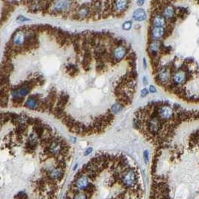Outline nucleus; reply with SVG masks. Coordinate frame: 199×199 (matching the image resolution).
<instances>
[{
	"label": "nucleus",
	"mask_w": 199,
	"mask_h": 199,
	"mask_svg": "<svg viewBox=\"0 0 199 199\" xmlns=\"http://www.w3.org/2000/svg\"><path fill=\"white\" fill-rule=\"evenodd\" d=\"M153 109L162 121H169L175 118V112L171 106L164 103H153Z\"/></svg>",
	"instance_id": "1"
},
{
	"label": "nucleus",
	"mask_w": 199,
	"mask_h": 199,
	"mask_svg": "<svg viewBox=\"0 0 199 199\" xmlns=\"http://www.w3.org/2000/svg\"><path fill=\"white\" fill-rule=\"evenodd\" d=\"M146 123V130H148V133L150 135L156 136V134H158L160 131L161 130L162 127H163V123L161 119L156 115L155 112L151 115H150L148 117Z\"/></svg>",
	"instance_id": "2"
},
{
	"label": "nucleus",
	"mask_w": 199,
	"mask_h": 199,
	"mask_svg": "<svg viewBox=\"0 0 199 199\" xmlns=\"http://www.w3.org/2000/svg\"><path fill=\"white\" fill-rule=\"evenodd\" d=\"M128 53L129 49L126 43L114 46L111 49L110 61L113 64H117L126 58Z\"/></svg>",
	"instance_id": "3"
},
{
	"label": "nucleus",
	"mask_w": 199,
	"mask_h": 199,
	"mask_svg": "<svg viewBox=\"0 0 199 199\" xmlns=\"http://www.w3.org/2000/svg\"><path fill=\"white\" fill-rule=\"evenodd\" d=\"M172 70L169 66H165L158 68L156 71V81L160 86H165L168 85L171 79Z\"/></svg>",
	"instance_id": "4"
},
{
	"label": "nucleus",
	"mask_w": 199,
	"mask_h": 199,
	"mask_svg": "<svg viewBox=\"0 0 199 199\" xmlns=\"http://www.w3.org/2000/svg\"><path fill=\"white\" fill-rule=\"evenodd\" d=\"M190 77L187 71L183 68H178L172 73L171 83L176 87H181Z\"/></svg>",
	"instance_id": "5"
},
{
	"label": "nucleus",
	"mask_w": 199,
	"mask_h": 199,
	"mask_svg": "<svg viewBox=\"0 0 199 199\" xmlns=\"http://www.w3.org/2000/svg\"><path fill=\"white\" fill-rule=\"evenodd\" d=\"M121 181L123 186L127 188L133 187L138 181L136 171L133 168L125 170L121 177Z\"/></svg>",
	"instance_id": "6"
},
{
	"label": "nucleus",
	"mask_w": 199,
	"mask_h": 199,
	"mask_svg": "<svg viewBox=\"0 0 199 199\" xmlns=\"http://www.w3.org/2000/svg\"><path fill=\"white\" fill-rule=\"evenodd\" d=\"M72 0H54L52 3V11L54 14H64L71 10Z\"/></svg>",
	"instance_id": "7"
},
{
	"label": "nucleus",
	"mask_w": 199,
	"mask_h": 199,
	"mask_svg": "<svg viewBox=\"0 0 199 199\" xmlns=\"http://www.w3.org/2000/svg\"><path fill=\"white\" fill-rule=\"evenodd\" d=\"M90 183V178L88 176L79 171L76 175V180H74L72 187L76 189L78 192L85 191L88 188Z\"/></svg>",
	"instance_id": "8"
},
{
	"label": "nucleus",
	"mask_w": 199,
	"mask_h": 199,
	"mask_svg": "<svg viewBox=\"0 0 199 199\" xmlns=\"http://www.w3.org/2000/svg\"><path fill=\"white\" fill-rule=\"evenodd\" d=\"M130 0H112V13L121 16L128 9Z\"/></svg>",
	"instance_id": "9"
},
{
	"label": "nucleus",
	"mask_w": 199,
	"mask_h": 199,
	"mask_svg": "<svg viewBox=\"0 0 199 199\" xmlns=\"http://www.w3.org/2000/svg\"><path fill=\"white\" fill-rule=\"evenodd\" d=\"M161 14L163 15L166 21L169 22V24L175 23L177 20V11L176 8L171 3L165 5L161 11Z\"/></svg>",
	"instance_id": "10"
},
{
	"label": "nucleus",
	"mask_w": 199,
	"mask_h": 199,
	"mask_svg": "<svg viewBox=\"0 0 199 199\" xmlns=\"http://www.w3.org/2000/svg\"><path fill=\"white\" fill-rule=\"evenodd\" d=\"M26 43V34L23 30L16 31L11 39L12 47L20 48L23 47Z\"/></svg>",
	"instance_id": "11"
},
{
	"label": "nucleus",
	"mask_w": 199,
	"mask_h": 199,
	"mask_svg": "<svg viewBox=\"0 0 199 199\" xmlns=\"http://www.w3.org/2000/svg\"><path fill=\"white\" fill-rule=\"evenodd\" d=\"M163 43L160 41H150L148 43V52L150 58L160 55Z\"/></svg>",
	"instance_id": "12"
},
{
	"label": "nucleus",
	"mask_w": 199,
	"mask_h": 199,
	"mask_svg": "<svg viewBox=\"0 0 199 199\" xmlns=\"http://www.w3.org/2000/svg\"><path fill=\"white\" fill-rule=\"evenodd\" d=\"M166 31L165 27H152L150 29L149 38L150 41H160L165 37Z\"/></svg>",
	"instance_id": "13"
},
{
	"label": "nucleus",
	"mask_w": 199,
	"mask_h": 199,
	"mask_svg": "<svg viewBox=\"0 0 199 199\" xmlns=\"http://www.w3.org/2000/svg\"><path fill=\"white\" fill-rule=\"evenodd\" d=\"M150 25L152 27H165L167 22L160 13H152Z\"/></svg>",
	"instance_id": "14"
},
{
	"label": "nucleus",
	"mask_w": 199,
	"mask_h": 199,
	"mask_svg": "<svg viewBox=\"0 0 199 199\" xmlns=\"http://www.w3.org/2000/svg\"><path fill=\"white\" fill-rule=\"evenodd\" d=\"M76 16L79 20H85V19L88 18L89 16H91V6L87 5H83L79 7L76 11Z\"/></svg>",
	"instance_id": "15"
},
{
	"label": "nucleus",
	"mask_w": 199,
	"mask_h": 199,
	"mask_svg": "<svg viewBox=\"0 0 199 199\" xmlns=\"http://www.w3.org/2000/svg\"><path fill=\"white\" fill-rule=\"evenodd\" d=\"M132 18L136 22H142L147 20V14L145 9L138 8L134 11L132 15Z\"/></svg>",
	"instance_id": "16"
},
{
	"label": "nucleus",
	"mask_w": 199,
	"mask_h": 199,
	"mask_svg": "<svg viewBox=\"0 0 199 199\" xmlns=\"http://www.w3.org/2000/svg\"><path fill=\"white\" fill-rule=\"evenodd\" d=\"M25 107H26L31 110H35L38 109L39 106V100L35 96H30L26 99L24 103Z\"/></svg>",
	"instance_id": "17"
},
{
	"label": "nucleus",
	"mask_w": 199,
	"mask_h": 199,
	"mask_svg": "<svg viewBox=\"0 0 199 199\" xmlns=\"http://www.w3.org/2000/svg\"><path fill=\"white\" fill-rule=\"evenodd\" d=\"M123 106H123L122 103H121L120 102L115 103H114L113 105L111 106V109H110L111 113H112L113 115H117L118 113H119V112H120L123 109Z\"/></svg>",
	"instance_id": "18"
},
{
	"label": "nucleus",
	"mask_w": 199,
	"mask_h": 199,
	"mask_svg": "<svg viewBox=\"0 0 199 199\" xmlns=\"http://www.w3.org/2000/svg\"><path fill=\"white\" fill-rule=\"evenodd\" d=\"M72 199H88V195L85 192H78L73 195Z\"/></svg>",
	"instance_id": "19"
},
{
	"label": "nucleus",
	"mask_w": 199,
	"mask_h": 199,
	"mask_svg": "<svg viewBox=\"0 0 199 199\" xmlns=\"http://www.w3.org/2000/svg\"><path fill=\"white\" fill-rule=\"evenodd\" d=\"M132 26H133V23H132L131 20H127V21H125L123 23L122 29L125 31H130L132 29Z\"/></svg>",
	"instance_id": "20"
},
{
	"label": "nucleus",
	"mask_w": 199,
	"mask_h": 199,
	"mask_svg": "<svg viewBox=\"0 0 199 199\" xmlns=\"http://www.w3.org/2000/svg\"><path fill=\"white\" fill-rule=\"evenodd\" d=\"M16 21L19 22V23H26V22H29L30 19L27 18L26 16H23V15H20L16 17Z\"/></svg>",
	"instance_id": "21"
},
{
	"label": "nucleus",
	"mask_w": 199,
	"mask_h": 199,
	"mask_svg": "<svg viewBox=\"0 0 199 199\" xmlns=\"http://www.w3.org/2000/svg\"><path fill=\"white\" fill-rule=\"evenodd\" d=\"M144 160H145V163L148 164V162H149V151L148 150L144 151Z\"/></svg>",
	"instance_id": "22"
},
{
	"label": "nucleus",
	"mask_w": 199,
	"mask_h": 199,
	"mask_svg": "<svg viewBox=\"0 0 199 199\" xmlns=\"http://www.w3.org/2000/svg\"><path fill=\"white\" fill-rule=\"evenodd\" d=\"M148 94H149V91H148V89L146 88H143L141 91V97H146Z\"/></svg>",
	"instance_id": "23"
},
{
	"label": "nucleus",
	"mask_w": 199,
	"mask_h": 199,
	"mask_svg": "<svg viewBox=\"0 0 199 199\" xmlns=\"http://www.w3.org/2000/svg\"><path fill=\"white\" fill-rule=\"evenodd\" d=\"M148 91H149V92L151 93V94H154V93L156 92V88L154 86L151 85V86H149V88H148Z\"/></svg>",
	"instance_id": "24"
},
{
	"label": "nucleus",
	"mask_w": 199,
	"mask_h": 199,
	"mask_svg": "<svg viewBox=\"0 0 199 199\" xmlns=\"http://www.w3.org/2000/svg\"><path fill=\"white\" fill-rule=\"evenodd\" d=\"M92 150H93V148H87V149H86V151H85L84 155H85V156H88V155H89V154H90V153H91Z\"/></svg>",
	"instance_id": "25"
},
{
	"label": "nucleus",
	"mask_w": 199,
	"mask_h": 199,
	"mask_svg": "<svg viewBox=\"0 0 199 199\" xmlns=\"http://www.w3.org/2000/svg\"><path fill=\"white\" fill-rule=\"evenodd\" d=\"M145 0H137V5H138V6H142V5L145 4Z\"/></svg>",
	"instance_id": "26"
},
{
	"label": "nucleus",
	"mask_w": 199,
	"mask_h": 199,
	"mask_svg": "<svg viewBox=\"0 0 199 199\" xmlns=\"http://www.w3.org/2000/svg\"><path fill=\"white\" fill-rule=\"evenodd\" d=\"M142 82H143V84L145 85V86L148 85V78H147V76H143V79H142Z\"/></svg>",
	"instance_id": "27"
},
{
	"label": "nucleus",
	"mask_w": 199,
	"mask_h": 199,
	"mask_svg": "<svg viewBox=\"0 0 199 199\" xmlns=\"http://www.w3.org/2000/svg\"><path fill=\"white\" fill-rule=\"evenodd\" d=\"M143 64H144V68H145V69H146V68H147V62H146V60H145V58H143Z\"/></svg>",
	"instance_id": "28"
},
{
	"label": "nucleus",
	"mask_w": 199,
	"mask_h": 199,
	"mask_svg": "<svg viewBox=\"0 0 199 199\" xmlns=\"http://www.w3.org/2000/svg\"><path fill=\"white\" fill-rule=\"evenodd\" d=\"M154 199H160V198H154Z\"/></svg>",
	"instance_id": "29"
}]
</instances>
